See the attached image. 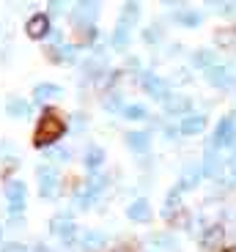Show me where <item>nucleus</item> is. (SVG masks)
Returning <instances> with one entry per match:
<instances>
[{"label": "nucleus", "mask_w": 236, "mask_h": 252, "mask_svg": "<svg viewBox=\"0 0 236 252\" xmlns=\"http://www.w3.org/2000/svg\"><path fill=\"white\" fill-rule=\"evenodd\" d=\"M64 132H66V126H64V121L58 118L55 113H44V118L38 121V129H36V148H47V145H52V143H58V140L64 137Z\"/></svg>", "instance_id": "obj_1"}, {"label": "nucleus", "mask_w": 236, "mask_h": 252, "mask_svg": "<svg viewBox=\"0 0 236 252\" xmlns=\"http://www.w3.org/2000/svg\"><path fill=\"white\" fill-rule=\"evenodd\" d=\"M6 200H8V211L19 214L25 208V184L22 181H11L6 187Z\"/></svg>", "instance_id": "obj_2"}, {"label": "nucleus", "mask_w": 236, "mask_h": 252, "mask_svg": "<svg viewBox=\"0 0 236 252\" xmlns=\"http://www.w3.org/2000/svg\"><path fill=\"white\" fill-rule=\"evenodd\" d=\"M211 140H214V145H234L236 143V121L231 115L223 118L217 124V129H214V137Z\"/></svg>", "instance_id": "obj_3"}, {"label": "nucleus", "mask_w": 236, "mask_h": 252, "mask_svg": "<svg viewBox=\"0 0 236 252\" xmlns=\"http://www.w3.org/2000/svg\"><path fill=\"white\" fill-rule=\"evenodd\" d=\"M55 170L52 167H38V192H41V197H52L55 195Z\"/></svg>", "instance_id": "obj_4"}, {"label": "nucleus", "mask_w": 236, "mask_h": 252, "mask_svg": "<svg viewBox=\"0 0 236 252\" xmlns=\"http://www.w3.org/2000/svg\"><path fill=\"white\" fill-rule=\"evenodd\" d=\"M206 80H209L211 85H217V88H225V85L234 82V74H231L225 66H209V69H206Z\"/></svg>", "instance_id": "obj_5"}, {"label": "nucleus", "mask_w": 236, "mask_h": 252, "mask_svg": "<svg viewBox=\"0 0 236 252\" xmlns=\"http://www.w3.org/2000/svg\"><path fill=\"white\" fill-rule=\"evenodd\" d=\"M47 31H50V19H47V14H33V17L28 19V36L31 38L47 36Z\"/></svg>", "instance_id": "obj_6"}, {"label": "nucleus", "mask_w": 236, "mask_h": 252, "mask_svg": "<svg viewBox=\"0 0 236 252\" xmlns=\"http://www.w3.org/2000/svg\"><path fill=\"white\" fill-rule=\"evenodd\" d=\"M50 230H52V233H58L64 241L74 239V225H71L69 217H55V220L50 222Z\"/></svg>", "instance_id": "obj_7"}, {"label": "nucleus", "mask_w": 236, "mask_h": 252, "mask_svg": "<svg viewBox=\"0 0 236 252\" xmlns=\"http://www.w3.org/2000/svg\"><path fill=\"white\" fill-rule=\"evenodd\" d=\"M203 126H206V118H203V115H187V118H181L179 132H181V134H198Z\"/></svg>", "instance_id": "obj_8"}, {"label": "nucleus", "mask_w": 236, "mask_h": 252, "mask_svg": "<svg viewBox=\"0 0 236 252\" xmlns=\"http://www.w3.org/2000/svg\"><path fill=\"white\" fill-rule=\"evenodd\" d=\"M127 214H129V220H135V222H146L148 217H151V206H148L146 200H135L132 206L127 208Z\"/></svg>", "instance_id": "obj_9"}, {"label": "nucleus", "mask_w": 236, "mask_h": 252, "mask_svg": "<svg viewBox=\"0 0 236 252\" xmlns=\"http://www.w3.org/2000/svg\"><path fill=\"white\" fill-rule=\"evenodd\" d=\"M143 85H146V91L154 96V99H168V96H170V94H168V85H165V82L157 80V77H151V74L143 80Z\"/></svg>", "instance_id": "obj_10"}, {"label": "nucleus", "mask_w": 236, "mask_h": 252, "mask_svg": "<svg viewBox=\"0 0 236 252\" xmlns=\"http://www.w3.org/2000/svg\"><path fill=\"white\" fill-rule=\"evenodd\" d=\"M148 143H151V140H148V134H146V132H129V134H127V145L132 148L135 154L148 151Z\"/></svg>", "instance_id": "obj_11"}, {"label": "nucleus", "mask_w": 236, "mask_h": 252, "mask_svg": "<svg viewBox=\"0 0 236 252\" xmlns=\"http://www.w3.org/2000/svg\"><path fill=\"white\" fill-rule=\"evenodd\" d=\"M201 176H203V167H201V164H190V167H184V176H181V189H192L195 184H198Z\"/></svg>", "instance_id": "obj_12"}, {"label": "nucleus", "mask_w": 236, "mask_h": 252, "mask_svg": "<svg viewBox=\"0 0 236 252\" xmlns=\"http://www.w3.org/2000/svg\"><path fill=\"white\" fill-rule=\"evenodd\" d=\"M165 110L170 115L187 113V110H190V99H184V96H168V99H165Z\"/></svg>", "instance_id": "obj_13"}, {"label": "nucleus", "mask_w": 236, "mask_h": 252, "mask_svg": "<svg viewBox=\"0 0 236 252\" xmlns=\"http://www.w3.org/2000/svg\"><path fill=\"white\" fill-rule=\"evenodd\" d=\"M52 96H61V88L52 85V82H41V85H36V91H33V99L36 101H47V99H52Z\"/></svg>", "instance_id": "obj_14"}, {"label": "nucleus", "mask_w": 236, "mask_h": 252, "mask_svg": "<svg viewBox=\"0 0 236 252\" xmlns=\"http://www.w3.org/2000/svg\"><path fill=\"white\" fill-rule=\"evenodd\" d=\"M6 113L11 115V118H25V115L31 113V104H28L25 99H11L6 104Z\"/></svg>", "instance_id": "obj_15"}, {"label": "nucleus", "mask_w": 236, "mask_h": 252, "mask_svg": "<svg viewBox=\"0 0 236 252\" xmlns=\"http://www.w3.org/2000/svg\"><path fill=\"white\" fill-rule=\"evenodd\" d=\"M96 17V6L94 3H80V6L74 8V11H71V19H74V22H91V19Z\"/></svg>", "instance_id": "obj_16"}, {"label": "nucleus", "mask_w": 236, "mask_h": 252, "mask_svg": "<svg viewBox=\"0 0 236 252\" xmlns=\"http://www.w3.org/2000/svg\"><path fill=\"white\" fill-rule=\"evenodd\" d=\"M102 159H104V151L99 145H91L88 154H85V167H88V170H96V167L102 164Z\"/></svg>", "instance_id": "obj_17"}, {"label": "nucleus", "mask_w": 236, "mask_h": 252, "mask_svg": "<svg viewBox=\"0 0 236 252\" xmlns=\"http://www.w3.org/2000/svg\"><path fill=\"white\" fill-rule=\"evenodd\" d=\"M124 115H127L129 121H143L146 118V107H140V104H127V107H124Z\"/></svg>", "instance_id": "obj_18"}, {"label": "nucleus", "mask_w": 236, "mask_h": 252, "mask_svg": "<svg viewBox=\"0 0 236 252\" xmlns=\"http://www.w3.org/2000/svg\"><path fill=\"white\" fill-rule=\"evenodd\" d=\"M127 41H129V31H127V25H118V31L113 33V47H127Z\"/></svg>", "instance_id": "obj_19"}, {"label": "nucleus", "mask_w": 236, "mask_h": 252, "mask_svg": "<svg viewBox=\"0 0 236 252\" xmlns=\"http://www.w3.org/2000/svg\"><path fill=\"white\" fill-rule=\"evenodd\" d=\"M104 244V236L102 233H85L83 236V247L85 250H94V247H102Z\"/></svg>", "instance_id": "obj_20"}, {"label": "nucleus", "mask_w": 236, "mask_h": 252, "mask_svg": "<svg viewBox=\"0 0 236 252\" xmlns=\"http://www.w3.org/2000/svg\"><path fill=\"white\" fill-rule=\"evenodd\" d=\"M217 173V159H214V154H206V162H203V176H214Z\"/></svg>", "instance_id": "obj_21"}, {"label": "nucleus", "mask_w": 236, "mask_h": 252, "mask_svg": "<svg viewBox=\"0 0 236 252\" xmlns=\"http://www.w3.org/2000/svg\"><path fill=\"white\" fill-rule=\"evenodd\" d=\"M135 17H137V6H135V3H127V6H124V17H121V25H129V22H132Z\"/></svg>", "instance_id": "obj_22"}, {"label": "nucleus", "mask_w": 236, "mask_h": 252, "mask_svg": "<svg viewBox=\"0 0 236 252\" xmlns=\"http://www.w3.org/2000/svg\"><path fill=\"white\" fill-rule=\"evenodd\" d=\"M55 58L58 61H74V47H58Z\"/></svg>", "instance_id": "obj_23"}, {"label": "nucleus", "mask_w": 236, "mask_h": 252, "mask_svg": "<svg viewBox=\"0 0 236 252\" xmlns=\"http://www.w3.org/2000/svg\"><path fill=\"white\" fill-rule=\"evenodd\" d=\"M192 61H195V63H198V66H206V69H209V66H214V63H211V52H198V55H195V58H192Z\"/></svg>", "instance_id": "obj_24"}, {"label": "nucleus", "mask_w": 236, "mask_h": 252, "mask_svg": "<svg viewBox=\"0 0 236 252\" xmlns=\"http://www.w3.org/2000/svg\"><path fill=\"white\" fill-rule=\"evenodd\" d=\"M0 252H28L22 244H17V241H6V244L0 247Z\"/></svg>", "instance_id": "obj_25"}, {"label": "nucleus", "mask_w": 236, "mask_h": 252, "mask_svg": "<svg viewBox=\"0 0 236 252\" xmlns=\"http://www.w3.org/2000/svg\"><path fill=\"white\" fill-rule=\"evenodd\" d=\"M179 19L184 22V25H198V22H201V17H198V14H190V11L179 14Z\"/></svg>", "instance_id": "obj_26"}, {"label": "nucleus", "mask_w": 236, "mask_h": 252, "mask_svg": "<svg viewBox=\"0 0 236 252\" xmlns=\"http://www.w3.org/2000/svg\"><path fill=\"white\" fill-rule=\"evenodd\" d=\"M104 107H107V110H118V107H121V99H118V96H113V99L104 101Z\"/></svg>", "instance_id": "obj_27"}, {"label": "nucleus", "mask_w": 236, "mask_h": 252, "mask_svg": "<svg viewBox=\"0 0 236 252\" xmlns=\"http://www.w3.org/2000/svg\"><path fill=\"white\" fill-rule=\"evenodd\" d=\"M33 252H50V250H47V247H36Z\"/></svg>", "instance_id": "obj_28"}, {"label": "nucleus", "mask_w": 236, "mask_h": 252, "mask_svg": "<svg viewBox=\"0 0 236 252\" xmlns=\"http://www.w3.org/2000/svg\"><path fill=\"white\" fill-rule=\"evenodd\" d=\"M234 181H236V162H234Z\"/></svg>", "instance_id": "obj_29"}, {"label": "nucleus", "mask_w": 236, "mask_h": 252, "mask_svg": "<svg viewBox=\"0 0 236 252\" xmlns=\"http://www.w3.org/2000/svg\"><path fill=\"white\" fill-rule=\"evenodd\" d=\"M225 252H236V247H231V250H225Z\"/></svg>", "instance_id": "obj_30"}]
</instances>
